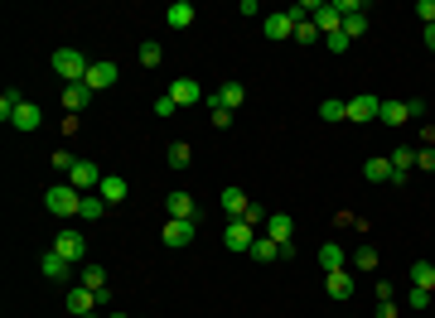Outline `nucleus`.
<instances>
[{"mask_svg": "<svg viewBox=\"0 0 435 318\" xmlns=\"http://www.w3.org/2000/svg\"><path fill=\"white\" fill-rule=\"evenodd\" d=\"M44 208L54 212V217H78V212H83V193H78L68 179H63V184H49V188H44Z\"/></svg>", "mask_w": 435, "mask_h": 318, "instance_id": "f257e3e1", "label": "nucleus"}, {"mask_svg": "<svg viewBox=\"0 0 435 318\" xmlns=\"http://www.w3.org/2000/svg\"><path fill=\"white\" fill-rule=\"evenodd\" d=\"M88 68H92V63H88L83 48H58V53H54V73H58L68 87H73V82H88Z\"/></svg>", "mask_w": 435, "mask_h": 318, "instance_id": "f03ea898", "label": "nucleus"}, {"mask_svg": "<svg viewBox=\"0 0 435 318\" xmlns=\"http://www.w3.org/2000/svg\"><path fill=\"white\" fill-rule=\"evenodd\" d=\"M194 236H199V222H189V217H165V231H160V241H165L170 251L189 246Z\"/></svg>", "mask_w": 435, "mask_h": 318, "instance_id": "7ed1b4c3", "label": "nucleus"}, {"mask_svg": "<svg viewBox=\"0 0 435 318\" xmlns=\"http://www.w3.org/2000/svg\"><path fill=\"white\" fill-rule=\"evenodd\" d=\"M68 184H73L78 193H97V188H102V164L78 159V164H73V174H68Z\"/></svg>", "mask_w": 435, "mask_h": 318, "instance_id": "20e7f679", "label": "nucleus"}, {"mask_svg": "<svg viewBox=\"0 0 435 318\" xmlns=\"http://www.w3.org/2000/svg\"><path fill=\"white\" fill-rule=\"evenodd\" d=\"M252 241H256L252 222H227V227H222V246H227L232 256H247V251H252Z\"/></svg>", "mask_w": 435, "mask_h": 318, "instance_id": "39448f33", "label": "nucleus"}, {"mask_svg": "<svg viewBox=\"0 0 435 318\" xmlns=\"http://www.w3.org/2000/svg\"><path fill=\"white\" fill-rule=\"evenodd\" d=\"M54 251H58V256H68V260L78 265V260H83V251H88V236H83L78 227H63V231L54 236Z\"/></svg>", "mask_w": 435, "mask_h": 318, "instance_id": "423d86ee", "label": "nucleus"}, {"mask_svg": "<svg viewBox=\"0 0 435 318\" xmlns=\"http://www.w3.org/2000/svg\"><path fill=\"white\" fill-rule=\"evenodd\" d=\"M63 304H68V314H73V318H88V314H97V290L73 285V290L63 294Z\"/></svg>", "mask_w": 435, "mask_h": 318, "instance_id": "0eeeda50", "label": "nucleus"}, {"mask_svg": "<svg viewBox=\"0 0 435 318\" xmlns=\"http://www.w3.org/2000/svg\"><path fill=\"white\" fill-rule=\"evenodd\" d=\"M261 34H266V39H276V44H286V39H295V15H290V10H276V15H266V24H261Z\"/></svg>", "mask_w": 435, "mask_h": 318, "instance_id": "6e6552de", "label": "nucleus"}, {"mask_svg": "<svg viewBox=\"0 0 435 318\" xmlns=\"http://www.w3.org/2000/svg\"><path fill=\"white\" fill-rule=\"evenodd\" d=\"M204 102H208V106H227V111H237V106L247 102V87H242V82H222L218 92H208V97H204Z\"/></svg>", "mask_w": 435, "mask_h": 318, "instance_id": "1a4fd4ad", "label": "nucleus"}, {"mask_svg": "<svg viewBox=\"0 0 435 318\" xmlns=\"http://www.w3.org/2000/svg\"><path fill=\"white\" fill-rule=\"evenodd\" d=\"M10 125H15L19 135H29V130H39V125H44V111H39L34 102H19V106H15V116H10Z\"/></svg>", "mask_w": 435, "mask_h": 318, "instance_id": "9d476101", "label": "nucleus"}, {"mask_svg": "<svg viewBox=\"0 0 435 318\" xmlns=\"http://www.w3.org/2000/svg\"><path fill=\"white\" fill-rule=\"evenodd\" d=\"M218 208L227 212V222H242L252 203H247V193H242V188H222V193H218Z\"/></svg>", "mask_w": 435, "mask_h": 318, "instance_id": "9b49d317", "label": "nucleus"}, {"mask_svg": "<svg viewBox=\"0 0 435 318\" xmlns=\"http://www.w3.org/2000/svg\"><path fill=\"white\" fill-rule=\"evenodd\" d=\"M39 270H44L49 280H68V275H73V260H68V256H58V251L49 246V251L39 256Z\"/></svg>", "mask_w": 435, "mask_h": 318, "instance_id": "f8f14e48", "label": "nucleus"}, {"mask_svg": "<svg viewBox=\"0 0 435 318\" xmlns=\"http://www.w3.org/2000/svg\"><path fill=\"white\" fill-rule=\"evenodd\" d=\"M310 19H315V29H320V34H338V29H343V15L334 10V0H320Z\"/></svg>", "mask_w": 435, "mask_h": 318, "instance_id": "ddd939ff", "label": "nucleus"}, {"mask_svg": "<svg viewBox=\"0 0 435 318\" xmlns=\"http://www.w3.org/2000/svg\"><path fill=\"white\" fill-rule=\"evenodd\" d=\"M170 97H174L179 106H199L204 102V87H199L194 78H174V82H170Z\"/></svg>", "mask_w": 435, "mask_h": 318, "instance_id": "4468645a", "label": "nucleus"}, {"mask_svg": "<svg viewBox=\"0 0 435 318\" xmlns=\"http://www.w3.org/2000/svg\"><path fill=\"white\" fill-rule=\"evenodd\" d=\"M165 217H189V222H199V208H194V198H189L184 188H174V193L165 198Z\"/></svg>", "mask_w": 435, "mask_h": 318, "instance_id": "2eb2a0df", "label": "nucleus"}, {"mask_svg": "<svg viewBox=\"0 0 435 318\" xmlns=\"http://www.w3.org/2000/svg\"><path fill=\"white\" fill-rule=\"evenodd\" d=\"M88 87H92V92L116 87V63H107V58H102V63H92V68H88Z\"/></svg>", "mask_w": 435, "mask_h": 318, "instance_id": "dca6fc26", "label": "nucleus"}, {"mask_svg": "<svg viewBox=\"0 0 435 318\" xmlns=\"http://www.w3.org/2000/svg\"><path fill=\"white\" fill-rule=\"evenodd\" d=\"M320 265H325V275H334V270H348V251H343L338 241H325V246H320Z\"/></svg>", "mask_w": 435, "mask_h": 318, "instance_id": "f3484780", "label": "nucleus"}, {"mask_svg": "<svg viewBox=\"0 0 435 318\" xmlns=\"http://www.w3.org/2000/svg\"><path fill=\"white\" fill-rule=\"evenodd\" d=\"M325 280H329V294H334L338 304H343V299H353V290H358V285H353V280H358L353 270H334V275H325Z\"/></svg>", "mask_w": 435, "mask_h": 318, "instance_id": "a211bd4d", "label": "nucleus"}, {"mask_svg": "<svg viewBox=\"0 0 435 318\" xmlns=\"http://www.w3.org/2000/svg\"><path fill=\"white\" fill-rule=\"evenodd\" d=\"M377 111H382V102H377V97H353V102H348V121H358V125H363V121H377Z\"/></svg>", "mask_w": 435, "mask_h": 318, "instance_id": "6ab92c4d", "label": "nucleus"}, {"mask_svg": "<svg viewBox=\"0 0 435 318\" xmlns=\"http://www.w3.org/2000/svg\"><path fill=\"white\" fill-rule=\"evenodd\" d=\"M92 102V87L88 82H73V87H63V106H68V116H78L83 106Z\"/></svg>", "mask_w": 435, "mask_h": 318, "instance_id": "aec40b11", "label": "nucleus"}, {"mask_svg": "<svg viewBox=\"0 0 435 318\" xmlns=\"http://www.w3.org/2000/svg\"><path fill=\"white\" fill-rule=\"evenodd\" d=\"M165 24H170V29H189V24H194V5H189V0H174V5L165 10Z\"/></svg>", "mask_w": 435, "mask_h": 318, "instance_id": "412c9836", "label": "nucleus"}, {"mask_svg": "<svg viewBox=\"0 0 435 318\" xmlns=\"http://www.w3.org/2000/svg\"><path fill=\"white\" fill-rule=\"evenodd\" d=\"M266 236H271V241H290V236H295V222H290L286 212H271V217H266Z\"/></svg>", "mask_w": 435, "mask_h": 318, "instance_id": "4be33fe9", "label": "nucleus"}, {"mask_svg": "<svg viewBox=\"0 0 435 318\" xmlns=\"http://www.w3.org/2000/svg\"><path fill=\"white\" fill-rule=\"evenodd\" d=\"M247 256H252V260H261V265H271V260H281V241H271V236H256Z\"/></svg>", "mask_w": 435, "mask_h": 318, "instance_id": "5701e85b", "label": "nucleus"}, {"mask_svg": "<svg viewBox=\"0 0 435 318\" xmlns=\"http://www.w3.org/2000/svg\"><path fill=\"white\" fill-rule=\"evenodd\" d=\"M97 198H102V203H121V198H126V179H121V174H102V188H97Z\"/></svg>", "mask_w": 435, "mask_h": 318, "instance_id": "b1692460", "label": "nucleus"}, {"mask_svg": "<svg viewBox=\"0 0 435 318\" xmlns=\"http://www.w3.org/2000/svg\"><path fill=\"white\" fill-rule=\"evenodd\" d=\"M363 179L368 184H392V159H368L363 164Z\"/></svg>", "mask_w": 435, "mask_h": 318, "instance_id": "393cba45", "label": "nucleus"}, {"mask_svg": "<svg viewBox=\"0 0 435 318\" xmlns=\"http://www.w3.org/2000/svg\"><path fill=\"white\" fill-rule=\"evenodd\" d=\"M348 265H353V275H358V270H363V275L377 270V246H358V251L348 256Z\"/></svg>", "mask_w": 435, "mask_h": 318, "instance_id": "a878e982", "label": "nucleus"}, {"mask_svg": "<svg viewBox=\"0 0 435 318\" xmlns=\"http://www.w3.org/2000/svg\"><path fill=\"white\" fill-rule=\"evenodd\" d=\"M377 121H382V125H402V121H411V111H407V102H382Z\"/></svg>", "mask_w": 435, "mask_h": 318, "instance_id": "bb28decb", "label": "nucleus"}, {"mask_svg": "<svg viewBox=\"0 0 435 318\" xmlns=\"http://www.w3.org/2000/svg\"><path fill=\"white\" fill-rule=\"evenodd\" d=\"M78 285H88V290H107V270H102L97 260H88L83 275H78Z\"/></svg>", "mask_w": 435, "mask_h": 318, "instance_id": "cd10ccee", "label": "nucleus"}, {"mask_svg": "<svg viewBox=\"0 0 435 318\" xmlns=\"http://www.w3.org/2000/svg\"><path fill=\"white\" fill-rule=\"evenodd\" d=\"M411 285H416V290H435V265L431 260H416V265H411Z\"/></svg>", "mask_w": 435, "mask_h": 318, "instance_id": "c85d7f7f", "label": "nucleus"}, {"mask_svg": "<svg viewBox=\"0 0 435 318\" xmlns=\"http://www.w3.org/2000/svg\"><path fill=\"white\" fill-rule=\"evenodd\" d=\"M165 159H170V169H189V159H194V150H189V145H184V140H174V145H170V154H165Z\"/></svg>", "mask_w": 435, "mask_h": 318, "instance_id": "c756f323", "label": "nucleus"}, {"mask_svg": "<svg viewBox=\"0 0 435 318\" xmlns=\"http://www.w3.org/2000/svg\"><path fill=\"white\" fill-rule=\"evenodd\" d=\"M320 121H348V102H338V97L320 102Z\"/></svg>", "mask_w": 435, "mask_h": 318, "instance_id": "7c9ffc66", "label": "nucleus"}, {"mask_svg": "<svg viewBox=\"0 0 435 318\" xmlns=\"http://www.w3.org/2000/svg\"><path fill=\"white\" fill-rule=\"evenodd\" d=\"M102 212H107V203H102V198H97V193H83V212H78V217H83V222H97V217H102Z\"/></svg>", "mask_w": 435, "mask_h": 318, "instance_id": "2f4dec72", "label": "nucleus"}, {"mask_svg": "<svg viewBox=\"0 0 435 318\" xmlns=\"http://www.w3.org/2000/svg\"><path fill=\"white\" fill-rule=\"evenodd\" d=\"M343 34H348V39H363V34H368V10H363V15H348V19H343Z\"/></svg>", "mask_w": 435, "mask_h": 318, "instance_id": "473e14b6", "label": "nucleus"}, {"mask_svg": "<svg viewBox=\"0 0 435 318\" xmlns=\"http://www.w3.org/2000/svg\"><path fill=\"white\" fill-rule=\"evenodd\" d=\"M24 102V92H19V87H10V92H5V97H0V116H5V125H10V116H15V106Z\"/></svg>", "mask_w": 435, "mask_h": 318, "instance_id": "72a5a7b5", "label": "nucleus"}, {"mask_svg": "<svg viewBox=\"0 0 435 318\" xmlns=\"http://www.w3.org/2000/svg\"><path fill=\"white\" fill-rule=\"evenodd\" d=\"M160 58H165V48H160L155 39H145V44H140V63H145V68H155Z\"/></svg>", "mask_w": 435, "mask_h": 318, "instance_id": "f704fd0d", "label": "nucleus"}, {"mask_svg": "<svg viewBox=\"0 0 435 318\" xmlns=\"http://www.w3.org/2000/svg\"><path fill=\"white\" fill-rule=\"evenodd\" d=\"M407 309H416V314H421V309H431V290H416V285H411V294H407Z\"/></svg>", "mask_w": 435, "mask_h": 318, "instance_id": "c9c22d12", "label": "nucleus"}, {"mask_svg": "<svg viewBox=\"0 0 435 318\" xmlns=\"http://www.w3.org/2000/svg\"><path fill=\"white\" fill-rule=\"evenodd\" d=\"M348 44H353V39H348L343 29H338V34H325V48H329V53H348Z\"/></svg>", "mask_w": 435, "mask_h": 318, "instance_id": "e433bc0d", "label": "nucleus"}, {"mask_svg": "<svg viewBox=\"0 0 435 318\" xmlns=\"http://www.w3.org/2000/svg\"><path fill=\"white\" fill-rule=\"evenodd\" d=\"M174 111H179V102H174L170 92H165V97H155V116H160V121H170Z\"/></svg>", "mask_w": 435, "mask_h": 318, "instance_id": "4c0bfd02", "label": "nucleus"}, {"mask_svg": "<svg viewBox=\"0 0 435 318\" xmlns=\"http://www.w3.org/2000/svg\"><path fill=\"white\" fill-rule=\"evenodd\" d=\"M416 169L435 174V145H421V150H416Z\"/></svg>", "mask_w": 435, "mask_h": 318, "instance_id": "58836bf2", "label": "nucleus"}, {"mask_svg": "<svg viewBox=\"0 0 435 318\" xmlns=\"http://www.w3.org/2000/svg\"><path fill=\"white\" fill-rule=\"evenodd\" d=\"M295 39H300V44H320V29H315V19L295 24Z\"/></svg>", "mask_w": 435, "mask_h": 318, "instance_id": "ea45409f", "label": "nucleus"}, {"mask_svg": "<svg viewBox=\"0 0 435 318\" xmlns=\"http://www.w3.org/2000/svg\"><path fill=\"white\" fill-rule=\"evenodd\" d=\"M49 164H54V169H58V174H63V179H68V174H73V164H78V159H73V154H68V150H58V154H54V159H49Z\"/></svg>", "mask_w": 435, "mask_h": 318, "instance_id": "a19ab883", "label": "nucleus"}, {"mask_svg": "<svg viewBox=\"0 0 435 318\" xmlns=\"http://www.w3.org/2000/svg\"><path fill=\"white\" fill-rule=\"evenodd\" d=\"M208 116H213L218 130H227V125H232V111H227V106H208Z\"/></svg>", "mask_w": 435, "mask_h": 318, "instance_id": "79ce46f5", "label": "nucleus"}, {"mask_svg": "<svg viewBox=\"0 0 435 318\" xmlns=\"http://www.w3.org/2000/svg\"><path fill=\"white\" fill-rule=\"evenodd\" d=\"M416 15H421V24H435V0H416Z\"/></svg>", "mask_w": 435, "mask_h": 318, "instance_id": "37998d69", "label": "nucleus"}, {"mask_svg": "<svg viewBox=\"0 0 435 318\" xmlns=\"http://www.w3.org/2000/svg\"><path fill=\"white\" fill-rule=\"evenodd\" d=\"M407 111H411V121H426V102L416 97V102H407Z\"/></svg>", "mask_w": 435, "mask_h": 318, "instance_id": "c03bdc74", "label": "nucleus"}, {"mask_svg": "<svg viewBox=\"0 0 435 318\" xmlns=\"http://www.w3.org/2000/svg\"><path fill=\"white\" fill-rule=\"evenodd\" d=\"M372 318H397V304H392V299H387V304H377V314Z\"/></svg>", "mask_w": 435, "mask_h": 318, "instance_id": "a18cd8bd", "label": "nucleus"}, {"mask_svg": "<svg viewBox=\"0 0 435 318\" xmlns=\"http://www.w3.org/2000/svg\"><path fill=\"white\" fill-rule=\"evenodd\" d=\"M426 48H435V24H426Z\"/></svg>", "mask_w": 435, "mask_h": 318, "instance_id": "49530a36", "label": "nucleus"}, {"mask_svg": "<svg viewBox=\"0 0 435 318\" xmlns=\"http://www.w3.org/2000/svg\"><path fill=\"white\" fill-rule=\"evenodd\" d=\"M107 318H126V314H107Z\"/></svg>", "mask_w": 435, "mask_h": 318, "instance_id": "de8ad7c7", "label": "nucleus"}, {"mask_svg": "<svg viewBox=\"0 0 435 318\" xmlns=\"http://www.w3.org/2000/svg\"><path fill=\"white\" fill-rule=\"evenodd\" d=\"M88 318H97V314H88Z\"/></svg>", "mask_w": 435, "mask_h": 318, "instance_id": "09e8293b", "label": "nucleus"}]
</instances>
